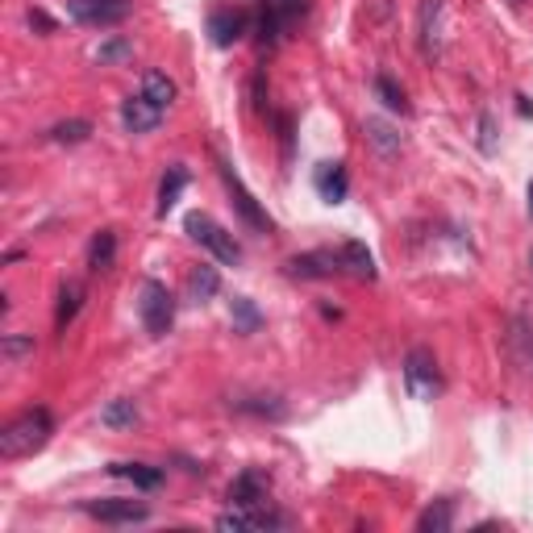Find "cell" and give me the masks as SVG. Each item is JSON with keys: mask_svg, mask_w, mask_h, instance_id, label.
I'll return each instance as SVG.
<instances>
[{"mask_svg": "<svg viewBox=\"0 0 533 533\" xmlns=\"http://www.w3.org/2000/svg\"><path fill=\"white\" fill-rule=\"evenodd\" d=\"M342 271V259L338 255H325V250H313V255H296L287 263V275L296 279H325V275H338Z\"/></svg>", "mask_w": 533, "mask_h": 533, "instance_id": "cell-9", "label": "cell"}, {"mask_svg": "<svg viewBox=\"0 0 533 533\" xmlns=\"http://www.w3.org/2000/svg\"><path fill=\"white\" fill-rule=\"evenodd\" d=\"M404 383H409L412 400H434L442 392V375H438V358L425 346H412L404 358Z\"/></svg>", "mask_w": 533, "mask_h": 533, "instance_id": "cell-3", "label": "cell"}, {"mask_svg": "<svg viewBox=\"0 0 533 533\" xmlns=\"http://www.w3.org/2000/svg\"><path fill=\"white\" fill-rule=\"evenodd\" d=\"M338 259H342V271H350L355 279H375V259H371V250L363 242H346L338 250Z\"/></svg>", "mask_w": 533, "mask_h": 533, "instance_id": "cell-14", "label": "cell"}, {"mask_svg": "<svg viewBox=\"0 0 533 533\" xmlns=\"http://www.w3.org/2000/svg\"><path fill=\"white\" fill-rule=\"evenodd\" d=\"M267 4H271L275 9V17H279V21H296V17H304L309 13V0H267Z\"/></svg>", "mask_w": 533, "mask_h": 533, "instance_id": "cell-29", "label": "cell"}, {"mask_svg": "<svg viewBox=\"0 0 533 533\" xmlns=\"http://www.w3.org/2000/svg\"><path fill=\"white\" fill-rule=\"evenodd\" d=\"M451 521H454L451 500H434V505H429V508L421 513L417 529H421V533H446V529H451Z\"/></svg>", "mask_w": 533, "mask_h": 533, "instance_id": "cell-21", "label": "cell"}, {"mask_svg": "<svg viewBox=\"0 0 533 533\" xmlns=\"http://www.w3.org/2000/svg\"><path fill=\"white\" fill-rule=\"evenodd\" d=\"M121 121L129 134H151L163 121V109L154 105L151 96H129V100H121Z\"/></svg>", "mask_w": 533, "mask_h": 533, "instance_id": "cell-8", "label": "cell"}, {"mask_svg": "<svg viewBox=\"0 0 533 533\" xmlns=\"http://www.w3.org/2000/svg\"><path fill=\"white\" fill-rule=\"evenodd\" d=\"M125 59H134V46L125 38H113V42H105L100 51H96V63L100 67H109V63H125Z\"/></svg>", "mask_w": 533, "mask_h": 533, "instance_id": "cell-26", "label": "cell"}, {"mask_svg": "<svg viewBox=\"0 0 533 533\" xmlns=\"http://www.w3.org/2000/svg\"><path fill=\"white\" fill-rule=\"evenodd\" d=\"M80 304H83V284L80 279H67V284L59 287V309H55L59 333H67V325L75 321V313H80Z\"/></svg>", "mask_w": 533, "mask_h": 533, "instance_id": "cell-13", "label": "cell"}, {"mask_svg": "<svg viewBox=\"0 0 533 533\" xmlns=\"http://www.w3.org/2000/svg\"><path fill=\"white\" fill-rule=\"evenodd\" d=\"M184 184H188V171H184V167H167L163 184H159V217H167V213H171V205L179 200Z\"/></svg>", "mask_w": 533, "mask_h": 533, "instance_id": "cell-18", "label": "cell"}, {"mask_svg": "<svg viewBox=\"0 0 533 533\" xmlns=\"http://www.w3.org/2000/svg\"><path fill=\"white\" fill-rule=\"evenodd\" d=\"M0 355L9 358V363H17V358L34 355V338H26V333H9V338L0 342Z\"/></svg>", "mask_w": 533, "mask_h": 533, "instance_id": "cell-27", "label": "cell"}, {"mask_svg": "<svg viewBox=\"0 0 533 533\" xmlns=\"http://www.w3.org/2000/svg\"><path fill=\"white\" fill-rule=\"evenodd\" d=\"M109 471L113 475H121V479H129L134 488H146V492L163 483V471H159V466H146V463H113Z\"/></svg>", "mask_w": 533, "mask_h": 533, "instance_id": "cell-17", "label": "cell"}, {"mask_svg": "<svg viewBox=\"0 0 533 533\" xmlns=\"http://www.w3.org/2000/svg\"><path fill=\"white\" fill-rule=\"evenodd\" d=\"M137 317H142V325H146L151 338H163L167 329H171V321H176V301H171L167 284H159V279H146V284H142V292H137Z\"/></svg>", "mask_w": 533, "mask_h": 533, "instance_id": "cell-2", "label": "cell"}, {"mask_svg": "<svg viewBox=\"0 0 533 533\" xmlns=\"http://www.w3.org/2000/svg\"><path fill=\"white\" fill-rule=\"evenodd\" d=\"M100 421L109 425V429H125V425H134V421H137L134 400H113V404H105V412H100Z\"/></svg>", "mask_w": 533, "mask_h": 533, "instance_id": "cell-24", "label": "cell"}, {"mask_svg": "<svg viewBox=\"0 0 533 533\" xmlns=\"http://www.w3.org/2000/svg\"><path fill=\"white\" fill-rule=\"evenodd\" d=\"M513 4H521V0H513Z\"/></svg>", "mask_w": 533, "mask_h": 533, "instance_id": "cell-35", "label": "cell"}, {"mask_svg": "<svg viewBox=\"0 0 533 533\" xmlns=\"http://www.w3.org/2000/svg\"><path fill=\"white\" fill-rule=\"evenodd\" d=\"M29 26H34V29H42V34H55V17H46V13H42V9H29Z\"/></svg>", "mask_w": 533, "mask_h": 533, "instance_id": "cell-32", "label": "cell"}, {"mask_svg": "<svg viewBox=\"0 0 533 533\" xmlns=\"http://www.w3.org/2000/svg\"><path fill=\"white\" fill-rule=\"evenodd\" d=\"M142 96H151L159 109H167V105L176 100V83L167 80L163 71H146V80H142Z\"/></svg>", "mask_w": 533, "mask_h": 533, "instance_id": "cell-22", "label": "cell"}, {"mask_svg": "<svg viewBox=\"0 0 533 533\" xmlns=\"http://www.w3.org/2000/svg\"><path fill=\"white\" fill-rule=\"evenodd\" d=\"M113 263H117V233L100 230L92 238V247H88V267H92V271H109Z\"/></svg>", "mask_w": 533, "mask_h": 533, "instance_id": "cell-16", "label": "cell"}, {"mask_svg": "<svg viewBox=\"0 0 533 533\" xmlns=\"http://www.w3.org/2000/svg\"><path fill=\"white\" fill-rule=\"evenodd\" d=\"M363 134H367V142H371V146H380L383 154H396L400 151V134L388 121H380V117H371V121L363 125Z\"/></svg>", "mask_w": 533, "mask_h": 533, "instance_id": "cell-20", "label": "cell"}, {"mask_svg": "<svg viewBox=\"0 0 533 533\" xmlns=\"http://www.w3.org/2000/svg\"><path fill=\"white\" fill-rule=\"evenodd\" d=\"M233 313H238V321H242V325H247V329H255V325H259V313L250 309V301H233Z\"/></svg>", "mask_w": 533, "mask_h": 533, "instance_id": "cell-31", "label": "cell"}, {"mask_svg": "<svg viewBox=\"0 0 533 533\" xmlns=\"http://www.w3.org/2000/svg\"><path fill=\"white\" fill-rule=\"evenodd\" d=\"M67 13L80 26H117L129 17V0H67Z\"/></svg>", "mask_w": 533, "mask_h": 533, "instance_id": "cell-6", "label": "cell"}, {"mask_svg": "<svg viewBox=\"0 0 533 533\" xmlns=\"http://www.w3.org/2000/svg\"><path fill=\"white\" fill-rule=\"evenodd\" d=\"M417 29H421L425 59H434L442 51V0H421V9H417Z\"/></svg>", "mask_w": 533, "mask_h": 533, "instance_id": "cell-10", "label": "cell"}, {"mask_svg": "<svg viewBox=\"0 0 533 533\" xmlns=\"http://www.w3.org/2000/svg\"><path fill=\"white\" fill-rule=\"evenodd\" d=\"M375 96L383 100V109L400 113V117H409V96H404V88H400L396 80H388V75H375Z\"/></svg>", "mask_w": 533, "mask_h": 533, "instance_id": "cell-19", "label": "cell"}, {"mask_svg": "<svg viewBox=\"0 0 533 533\" xmlns=\"http://www.w3.org/2000/svg\"><path fill=\"white\" fill-rule=\"evenodd\" d=\"M188 284H192V296H196V301H213V296L221 292V279H217L213 267H196Z\"/></svg>", "mask_w": 533, "mask_h": 533, "instance_id": "cell-23", "label": "cell"}, {"mask_svg": "<svg viewBox=\"0 0 533 533\" xmlns=\"http://www.w3.org/2000/svg\"><path fill=\"white\" fill-rule=\"evenodd\" d=\"M250 96H255V109H267V83H263V75H255V83H250Z\"/></svg>", "mask_w": 533, "mask_h": 533, "instance_id": "cell-33", "label": "cell"}, {"mask_svg": "<svg viewBox=\"0 0 533 533\" xmlns=\"http://www.w3.org/2000/svg\"><path fill=\"white\" fill-rule=\"evenodd\" d=\"M263 492H267V483H263L259 471H242V475L230 483V505L233 508H259Z\"/></svg>", "mask_w": 533, "mask_h": 533, "instance_id": "cell-12", "label": "cell"}, {"mask_svg": "<svg viewBox=\"0 0 533 533\" xmlns=\"http://www.w3.org/2000/svg\"><path fill=\"white\" fill-rule=\"evenodd\" d=\"M88 134H92V121H83V117L59 121L55 129H51V137H55V142H63V146H75V142H83Z\"/></svg>", "mask_w": 533, "mask_h": 533, "instance_id": "cell-25", "label": "cell"}, {"mask_svg": "<svg viewBox=\"0 0 533 533\" xmlns=\"http://www.w3.org/2000/svg\"><path fill=\"white\" fill-rule=\"evenodd\" d=\"M83 513L96 521H105V525H134V521H146L151 517V508L137 505V500H117V496H109V500H92V505H83Z\"/></svg>", "mask_w": 533, "mask_h": 533, "instance_id": "cell-7", "label": "cell"}, {"mask_svg": "<svg viewBox=\"0 0 533 533\" xmlns=\"http://www.w3.org/2000/svg\"><path fill=\"white\" fill-rule=\"evenodd\" d=\"M279 26H284V21H279L275 9L267 4V9L259 13V42H263V46H275V42H279Z\"/></svg>", "mask_w": 533, "mask_h": 533, "instance_id": "cell-28", "label": "cell"}, {"mask_svg": "<svg viewBox=\"0 0 533 533\" xmlns=\"http://www.w3.org/2000/svg\"><path fill=\"white\" fill-rule=\"evenodd\" d=\"M317 188H321V196H325L329 205H338V200H346V167L342 163H325L321 171H317Z\"/></svg>", "mask_w": 533, "mask_h": 533, "instance_id": "cell-15", "label": "cell"}, {"mask_svg": "<svg viewBox=\"0 0 533 533\" xmlns=\"http://www.w3.org/2000/svg\"><path fill=\"white\" fill-rule=\"evenodd\" d=\"M188 233L205 250H213V259H217V263H225V267H238V259H242V247H238V242H233V233H225L213 217H205V213H192V217H188Z\"/></svg>", "mask_w": 533, "mask_h": 533, "instance_id": "cell-4", "label": "cell"}, {"mask_svg": "<svg viewBox=\"0 0 533 533\" xmlns=\"http://www.w3.org/2000/svg\"><path fill=\"white\" fill-rule=\"evenodd\" d=\"M208 34H213V46H233L247 34V13L242 9H217L208 17Z\"/></svg>", "mask_w": 533, "mask_h": 533, "instance_id": "cell-11", "label": "cell"}, {"mask_svg": "<svg viewBox=\"0 0 533 533\" xmlns=\"http://www.w3.org/2000/svg\"><path fill=\"white\" fill-rule=\"evenodd\" d=\"M529 217H533V184H529Z\"/></svg>", "mask_w": 533, "mask_h": 533, "instance_id": "cell-34", "label": "cell"}, {"mask_svg": "<svg viewBox=\"0 0 533 533\" xmlns=\"http://www.w3.org/2000/svg\"><path fill=\"white\" fill-rule=\"evenodd\" d=\"M55 434V417L46 409H26L21 417L0 429V459L4 463H13V459H29V454H38L46 442Z\"/></svg>", "mask_w": 533, "mask_h": 533, "instance_id": "cell-1", "label": "cell"}, {"mask_svg": "<svg viewBox=\"0 0 533 533\" xmlns=\"http://www.w3.org/2000/svg\"><path fill=\"white\" fill-rule=\"evenodd\" d=\"M221 179H225V188H230V196H233V208H238V217L247 221L250 230L271 233V230H275L271 217L263 213V205L255 200V196H250L247 184H242V179H238V171H233V163H225V159H221Z\"/></svg>", "mask_w": 533, "mask_h": 533, "instance_id": "cell-5", "label": "cell"}, {"mask_svg": "<svg viewBox=\"0 0 533 533\" xmlns=\"http://www.w3.org/2000/svg\"><path fill=\"white\" fill-rule=\"evenodd\" d=\"M479 134H483V137H479V146H483V154H492L496 151V125H492V117H488V113H483V117H479Z\"/></svg>", "mask_w": 533, "mask_h": 533, "instance_id": "cell-30", "label": "cell"}]
</instances>
